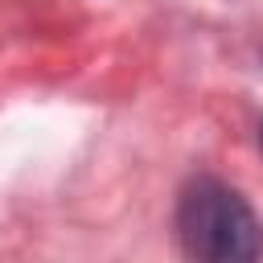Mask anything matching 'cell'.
Wrapping results in <instances>:
<instances>
[{
  "mask_svg": "<svg viewBox=\"0 0 263 263\" xmlns=\"http://www.w3.org/2000/svg\"><path fill=\"white\" fill-rule=\"evenodd\" d=\"M177 242L201 263H251L263 259V222L251 201L222 177H193L177 197Z\"/></svg>",
  "mask_w": 263,
  "mask_h": 263,
  "instance_id": "1",
  "label": "cell"
},
{
  "mask_svg": "<svg viewBox=\"0 0 263 263\" xmlns=\"http://www.w3.org/2000/svg\"><path fill=\"white\" fill-rule=\"evenodd\" d=\"M259 144H263V127H259Z\"/></svg>",
  "mask_w": 263,
  "mask_h": 263,
  "instance_id": "2",
  "label": "cell"
}]
</instances>
